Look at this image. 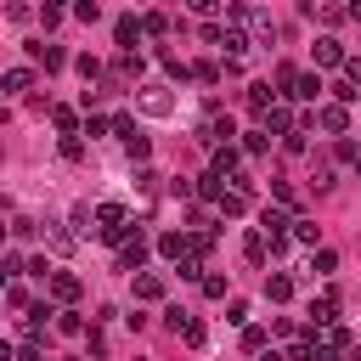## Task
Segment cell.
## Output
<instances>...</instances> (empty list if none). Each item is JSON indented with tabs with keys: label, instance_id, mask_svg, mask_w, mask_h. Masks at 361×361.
<instances>
[{
	"label": "cell",
	"instance_id": "obj_1",
	"mask_svg": "<svg viewBox=\"0 0 361 361\" xmlns=\"http://www.w3.org/2000/svg\"><path fill=\"white\" fill-rule=\"evenodd\" d=\"M135 102H142V113H153V119H169L175 113V96H169L164 85H142V90H135Z\"/></svg>",
	"mask_w": 361,
	"mask_h": 361
},
{
	"label": "cell",
	"instance_id": "obj_2",
	"mask_svg": "<svg viewBox=\"0 0 361 361\" xmlns=\"http://www.w3.org/2000/svg\"><path fill=\"white\" fill-rule=\"evenodd\" d=\"M96 232H102L108 243H119V237L130 232V220H124V209H119V203H102V209H96Z\"/></svg>",
	"mask_w": 361,
	"mask_h": 361
},
{
	"label": "cell",
	"instance_id": "obj_3",
	"mask_svg": "<svg viewBox=\"0 0 361 361\" xmlns=\"http://www.w3.org/2000/svg\"><path fill=\"white\" fill-rule=\"evenodd\" d=\"M232 135H237V124H232V119H220V113H215V119H209V124H203V135H198V142H203V147H215V153H220V147H226V142H232Z\"/></svg>",
	"mask_w": 361,
	"mask_h": 361
},
{
	"label": "cell",
	"instance_id": "obj_4",
	"mask_svg": "<svg viewBox=\"0 0 361 361\" xmlns=\"http://www.w3.org/2000/svg\"><path fill=\"white\" fill-rule=\"evenodd\" d=\"M40 237H45V243H51L57 254H68V249H74V232H68V226H62V220H45V226H40Z\"/></svg>",
	"mask_w": 361,
	"mask_h": 361
},
{
	"label": "cell",
	"instance_id": "obj_5",
	"mask_svg": "<svg viewBox=\"0 0 361 361\" xmlns=\"http://www.w3.org/2000/svg\"><path fill=\"white\" fill-rule=\"evenodd\" d=\"M142 260H147V237L135 232V237L124 243V254H119V271H142Z\"/></svg>",
	"mask_w": 361,
	"mask_h": 361
},
{
	"label": "cell",
	"instance_id": "obj_6",
	"mask_svg": "<svg viewBox=\"0 0 361 361\" xmlns=\"http://www.w3.org/2000/svg\"><path fill=\"white\" fill-rule=\"evenodd\" d=\"M316 124H322V130H333V135H344V124H350V113L333 102V108H322V113H316Z\"/></svg>",
	"mask_w": 361,
	"mask_h": 361
},
{
	"label": "cell",
	"instance_id": "obj_7",
	"mask_svg": "<svg viewBox=\"0 0 361 361\" xmlns=\"http://www.w3.org/2000/svg\"><path fill=\"white\" fill-rule=\"evenodd\" d=\"M265 299H294V277H283V271H277V277H265Z\"/></svg>",
	"mask_w": 361,
	"mask_h": 361
},
{
	"label": "cell",
	"instance_id": "obj_8",
	"mask_svg": "<svg viewBox=\"0 0 361 361\" xmlns=\"http://www.w3.org/2000/svg\"><path fill=\"white\" fill-rule=\"evenodd\" d=\"M51 294L68 305V299H79V277H68V271H57V277H51Z\"/></svg>",
	"mask_w": 361,
	"mask_h": 361
},
{
	"label": "cell",
	"instance_id": "obj_9",
	"mask_svg": "<svg viewBox=\"0 0 361 361\" xmlns=\"http://www.w3.org/2000/svg\"><path fill=\"white\" fill-rule=\"evenodd\" d=\"M316 62H350V57L339 51V40L328 34V40H316Z\"/></svg>",
	"mask_w": 361,
	"mask_h": 361
},
{
	"label": "cell",
	"instance_id": "obj_10",
	"mask_svg": "<svg viewBox=\"0 0 361 361\" xmlns=\"http://www.w3.org/2000/svg\"><path fill=\"white\" fill-rule=\"evenodd\" d=\"M265 130H283V135H294V113H288V108H271V113H265Z\"/></svg>",
	"mask_w": 361,
	"mask_h": 361
},
{
	"label": "cell",
	"instance_id": "obj_11",
	"mask_svg": "<svg viewBox=\"0 0 361 361\" xmlns=\"http://www.w3.org/2000/svg\"><path fill=\"white\" fill-rule=\"evenodd\" d=\"M135 299H164V277H135Z\"/></svg>",
	"mask_w": 361,
	"mask_h": 361
},
{
	"label": "cell",
	"instance_id": "obj_12",
	"mask_svg": "<svg viewBox=\"0 0 361 361\" xmlns=\"http://www.w3.org/2000/svg\"><path fill=\"white\" fill-rule=\"evenodd\" d=\"M135 34H142V23H135V17H119V45H124V51H135Z\"/></svg>",
	"mask_w": 361,
	"mask_h": 361
},
{
	"label": "cell",
	"instance_id": "obj_13",
	"mask_svg": "<svg viewBox=\"0 0 361 361\" xmlns=\"http://www.w3.org/2000/svg\"><path fill=\"white\" fill-rule=\"evenodd\" d=\"M28 51H34V62H45V68H62V51H57V45H28Z\"/></svg>",
	"mask_w": 361,
	"mask_h": 361
},
{
	"label": "cell",
	"instance_id": "obj_14",
	"mask_svg": "<svg viewBox=\"0 0 361 361\" xmlns=\"http://www.w3.org/2000/svg\"><path fill=\"white\" fill-rule=\"evenodd\" d=\"M243 254L260 265V260H265V232H249V237H243Z\"/></svg>",
	"mask_w": 361,
	"mask_h": 361
},
{
	"label": "cell",
	"instance_id": "obj_15",
	"mask_svg": "<svg viewBox=\"0 0 361 361\" xmlns=\"http://www.w3.org/2000/svg\"><path fill=\"white\" fill-rule=\"evenodd\" d=\"M316 90H322V79H316V74H299V85H294V96H305V102H316Z\"/></svg>",
	"mask_w": 361,
	"mask_h": 361
},
{
	"label": "cell",
	"instance_id": "obj_16",
	"mask_svg": "<svg viewBox=\"0 0 361 361\" xmlns=\"http://www.w3.org/2000/svg\"><path fill=\"white\" fill-rule=\"evenodd\" d=\"M226 169H237V153H232V147H220V153H215V164H209V175H226Z\"/></svg>",
	"mask_w": 361,
	"mask_h": 361
},
{
	"label": "cell",
	"instance_id": "obj_17",
	"mask_svg": "<svg viewBox=\"0 0 361 361\" xmlns=\"http://www.w3.org/2000/svg\"><path fill=\"white\" fill-rule=\"evenodd\" d=\"M23 90H28V68H12L6 74V96H23Z\"/></svg>",
	"mask_w": 361,
	"mask_h": 361
},
{
	"label": "cell",
	"instance_id": "obj_18",
	"mask_svg": "<svg viewBox=\"0 0 361 361\" xmlns=\"http://www.w3.org/2000/svg\"><path fill=\"white\" fill-rule=\"evenodd\" d=\"M310 12H316V17H322V23H328V28H333V23H344V17H350V6H310Z\"/></svg>",
	"mask_w": 361,
	"mask_h": 361
},
{
	"label": "cell",
	"instance_id": "obj_19",
	"mask_svg": "<svg viewBox=\"0 0 361 361\" xmlns=\"http://www.w3.org/2000/svg\"><path fill=\"white\" fill-rule=\"evenodd\" d=\"M158 249H164L169 260H180V249H192V243H187V237H175V232H169V237H158Z\"/></svg>",
	"mask_w": 361,
	"mask_h": 361
},
{
	"label": "cell",
	"instance_id": "obj_20",
	"mask_svg": "<svg viewBox=\"0 0 361 361\" xmlns=\"http://www.w3.org/2000/svg\"><path fill=\"white\" fill-rule=\"evenodd\" d=\"M74 17H79V23H96V17H102V6H96V0H79Z\"/></svg>",
	"mask_w": 361,
	"mask_h": 361
},
{
	"label": "cell",
	"instance_id": "obj_21",
	"mask_svg": "<svg viewBox=\"0 0 361 361\" xmlns=\"http://www.w3.org/2000/svg\"><path fill=\"white\" fill-rule=\"evenodd\" d=\"M220 45H226V51L237 57V51H249V34H237V28H232V34H220Z\"/></svg>",
	"mask_w": 361,
	"mask_h": 361
},
{
	"label": "cell",
	"instance_id": "obj_22",
	"mask_svg": "<svg viewBox=\"0 0 361 361\" xmlns=\"http://www.w3.org/2000/svg\"><path fill=\"white\" fill-rule=\"evenodd\" d=\"M142 28H147V34H164V28H169V17H164V12H147V17H142Z\"/></svg>",
	"mask_w": 361,
	"mask_h": 361
},
{
	"label": "cell",
	"instance_id": "obj_23",
	"mask_svg": "<svg viewBox=\"0 0 361 361\" xmlns=\"http://www.w3.org/2000/svg\"><path fill=\"white\" fill-rule=\"evenodd\" d=\"M220 215H243V192H226L220 198Z\"/></svg>",
	"mask_w": 361,
	"mask_h": 361
},
{
	"label": "cell",
	"instance_id": "obj_24",
	"mask_svg": "<svg viewBox=\"0 0 361 361\" xmlns=\"http://www.w3.org/2000/svg\"><path fill=\"white\" fill-rule=\"evenodd\" d=\"M294 237L299 243H316V220H294Z\"/></svg>",
	"mask_w": 361,
	"mask_h": 361
},
{
	"label": "cell",
	"instance_id": "obj_25",
	"mask_svg": "<svg viewBox=\"0 0 361 361\" xmlns=\"http://www.w3.org/2000/svg\"><path fill=\"white\" fill-rule=\"evenodd\" d=\"M339 260H333V249H316V260H310V271H333Z\"/></svg>",
	"mask_w": 361,
	"mask_h": 361
},
{
	"label": "cell",
	"instance_id": "obj_26",
	"mask_svg": "<svg viewBox=\"0 0 361 361\" xmlns=\"http://www.w3.org/2000/svg\"><path fill=\"white\" fill-rule=\"evenodd\" d=\"M51 119H57V130H62V135H74V108H57Z\"/></svg>",
	"mask_w": 361,
	"mask_h": 361
},
{
	"label": "cell",
	"instance_id": "obj_27",
	"mask_svg": "<svg viewBox=\"0 0 361 361\" xmlns=\"http://www.w3.org/2000/svg\"><path fill=\"white\" fill-rule=\"evenodd\" d=\"M344 79H350V85H361V57H350V62H344Z\"/></svg>",
	"mask_w": 361,
	"mask_h": 361
},
{
	"label": "cell",
	"instance_id": "obj_28",
	"mask_svg": "<svg viewBox=\"0 0 361 361\" xmlns=\"http://www.w3.org/2000/svg\"><path fill=\"white\" fill-rule=\"evenodd\" d=\"M260 361H288V355H277V350H265V355H260Z\"/></svg>",
	"mask_w": 361,
	"mask_h": 361
}]
</instances>
